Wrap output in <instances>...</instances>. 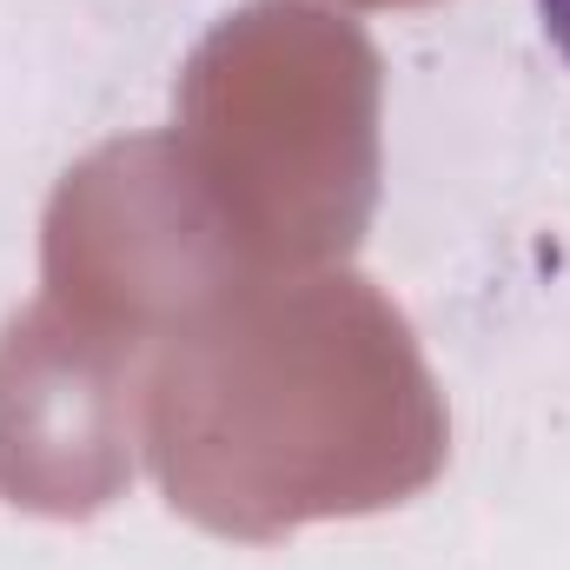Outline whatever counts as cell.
Listing matches in <instances>:
<instances>
[{"label":"cell","instance_id":"6da1fadb","mask_svg":"<svg viewBox=\"0 0 570 570\" xmlns=\"http://www.w3.org/2000/svg\"><path fill=\"white\" fill-rule=\"evenodd\" d=\"M538 20H544V33H551V47L570 60V0H538Z\"/></svg>","mask_w":570,"mask_h":570}]
</instances>
